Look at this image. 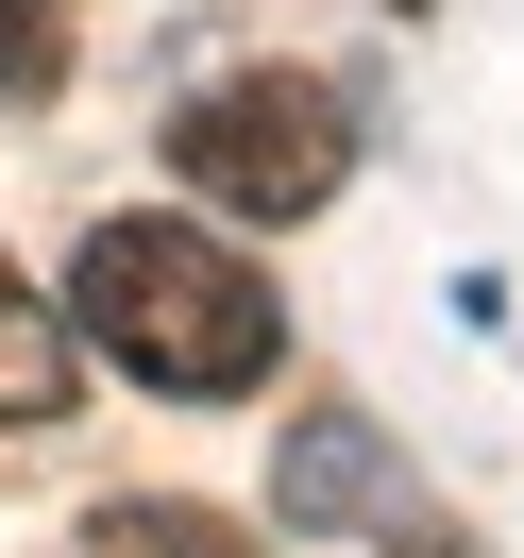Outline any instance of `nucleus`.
Segmentation results:
<instances>
[{"label": "nucleus", "instance_id": "nucleus-5", "mask_svg": "<svg viewBox=\"0 0 524 558\" xmlns=\"http://www.w3.org/2000/svg\"><path fill=\"white\" fill-rule=\"evenodd\" d=\"M69 558H271V542H237L220 508H170V490H153V508L119 490V508H85V542H69Z\"/></svg>", "mask_w": 524, "mask_h": 558}, {"label": "nucleus", "instance_id": "nucleus-2", "mask_svg": "<svg viewBox=\"0 0 524 558\" xmlns=\"http://www.w3.org/2000/svg\"><path fill=\"white\" fill-rule=\"evenodd\" d=\"M170 170H186V204H220V220H305V204H339L355 119H339V85H305V69H237V85H204V102L170 119Z\"/></svg>", "mask_w": 524, "mask_h": 558}, {"label": "nucleus", "instance_id": "nucleus-1", "mask_svg": "<svg viewBox=\"0 0 524 558\" xmlns=\"http://www.w3.org/2000/svg\"><path fill=\"white\" fill-rule=\"evenodd\" d=\"M69 322L119 355L136 389H254L288 339L271 271H254L237 238H204V220H102L69 271Z\"/></svg>", "mask_w": 524, "mask_h": 558}, {"label": "nucleus", "instance_id": "nucleus-4", "mask_svg": "<svg viewBox=\"0 0 524 558\" xmlns=\"http://www.w3.org/2000/svg\"><path fill=\"white\" fill-rule=\"evenodd\" d=\"M69 389H85V322H69V305H35V288L0 271V440L69 423Z\"/></svg>", "mask_w": 524, "mask_h": 558}, {"label": "nucleus", "instance_id": "nucleus-6", "mask_svg": "<svg viewBox=\"0 0 524 558\" xmlns=\"http://www.w3.org/2000/svg\"><path fill=\"white\" fill-rule=\"evenodd\" d=\"M69 85V0H0V102H51Z\"/></svg>", "mask_w": 524, "mask_h": 558}, {"label": "nucleus", "instance_id": "nucleus-3", "mask_svg": "<svg viewBox=\"0 0 524 558\" xmlns=\"http://www.w3.org/2000/svg\"><path fill=\"white\" fill-rule=\"evenodd\" d=\"M389 490H406V474H389V440H373L355 407H305V423L271 440V524H305V542H339V524H373Z\"/></svg>", "mask_w": 524, "mask_h": 558}]
</instances>
